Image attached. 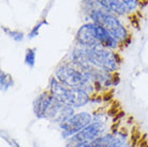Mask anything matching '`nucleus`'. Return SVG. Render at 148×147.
Returning <instances> with one entry per match:
<instances>
[{
  "label": "nucleus",
  "mask_w": 148,
  "mask_h": 147,
  "mask_svg": "<svg viewBox=\"0 0 148 147\" xmlns=\"http://www.w3.org/2000/svg\"><path fill=\"white\" fill-rule=\"evenodd\" d=\"M32 111L37 119L47 120L57 127L73 116L75 109L56 99L47 88L41 91L32 102Z\"/></svg>",
  "instance_id": "1"
},
{
  "label": "nucleus",
  "mask_w": 148,
  "mask_h": 147,
  "mask_svg": "<svg viewBox=\"0 0 148 147\" xmlns=\"http://www.w3.org/2000/svg\"><path fill=\"white\" fill-rule=\"evenodd\" d=\"M54 76L62 84L82 89L91 97V103L102 102V92L90 78L88 74L78 69L69 60L64 59L56 67Z\"/></svg>",
  "instance_id": "2"
},
{
  "label": "nucleus",
  "mask_w": 148,
  "mask_h": 147,
  "mask_svg": "<svg viewBox=\"0 0 148 147\" xmlns=\"http://www.w3.org/2000/svg\"><path fill=\"white\" fill-rule=\"evenodd\" d=\"M90 22L96 23L98 25L102 26L103 28L111 33L113 38L118 41L121 48L123 46H128L131 41V36L126 25L119 19V16L115 15L114 13L106 11L101 7L97 5L91 10L86 12Z\"/></svg>",
  "instance_id": "3"
},
{
  "label": "nucleus",
  "mask_w": 148,
  "mask_h": 147,
  "mask_svg": "<svg viewBox=\"0 0 148 147\" xmlns=\"http://www.w3.org/2000/svg\"><path fill=\"white\" fill-rule=\"evenodd\" d=\"M112 127L108 122L106 113H93V122L84 128L81 132L64 141L66 147H85L92 141L110 132Z\"/></svg>",
  "instance_id": "4"
},
{
  "label": "nucleus",
  "mask_w": 148,
  "mask_h": 147,
  "mask_svg": "<svg viewBox=\"0 0 148 147\" xmlns=\"http://www.w3.org/2000/svg\"><path fill=\"white\" fill-rule=\"evenodd\" d=\"M47 89L56 99L75 110L85 107L91 103V97L87 92L60 83L54 75L49 78Z\"/></svg>",
  "instance_id": "5"
},
{
  "label": "nucleus",
  "mask_w": 148,
  "mask_h": 147,
  "mask_svg": "<svg viewBox=\"0 0 148 147\" xmlns=\"http://www.w3.org/2000/svg\"><path fill=\"white\" fill-rule=\"evenodd\" d=\"M81 49L89 63L98 69L111 72V73H117L121 66L122 59L118 54V52L112 51L102 46L81 47Z\"/></svg>",
  "instance_id": "6"
},
{
  "label": "nucleus",
  "mask_w": 148,
  "mask_h": 147,
  "mask_svg": "<svg viewBox=\"0 0 148 147\" xmlns=\"http://www.w3.org/2000/svg\"><path fill=\"white\" fill-rule=\"evenodd\" d=\"M93 122V113L88 111L76 112L73 116H71L67 122L58 126L60 131V135L63 141L68 140L73 135L81 132L84 128L90 125Z\"/></svg>",
  "instance_id": "7"
},
{
  "label": "nucleus",
  "mask_w": 148,
  "mask_h": 147,
  "mask_svg": "<svg viewBox=\"0 0 148 147\" xmlns=\"http://www.w3.org/2000/svg\"><path fill=\"white\" fill-rule=\"evenodd\" d=\"M98 5L106 11L114 13L119 17H123L129 14V12L127 10V8L121 3V1L119 0H95Z\"/></svg>",
  "instance_id": "8"
},
{
  "label": "nucleus",
  "mask_w": 148,
  "mask_h": 147,
  "mask_svg": "<svg viewBox=\"0 0 148 147\" xmlns=\"http://www.w3.org/2000/svg\"><path fill=\"white\" fill-rule=\"evenodd\" d=\"M13 86H14V78H13V76L3 70L0 71V87H1V91H7Z\"/></svg>",
  "instance_id": "9"
},
{
  "label": "nucleus",
  "mask_w": 148,
  "mask_h": 147,
  "mask_svg": "<svg viewBox=\"0 0 148 147\" xmlns=\"http://www.w3.org/2000/svg\"><path fill=\"white\" fill-rule=\"evenodd\" d=\"M25 65L29 67L30 69H32L36 66V61H37V48L36 47H29L26 49L25 53V58H24Z\"/></svg>",
  "instance_id": "10"
},
{
  "label": "nucleus",
  "mask_w": 148,
  "mask_h": 147,
  "mask_svg": "<svg viewBox=\"0 0 148 147\" xmlns=\"http://www.w3.org/2000/svg\"><path fill=\"white\" fill-rule=\"evenodd\" d=\"M1 29H2V31H3L10 39H12V40L15 41V42H17V43L22 42V41L25 39V33L23 32V31L10 29V28H7L5 26H1Z\"/></svg>",
  "instance_id": "11"
},
{
  "label": "nucleus",
  "mask_w": 148,
  "mask_h": 147,
  "mask_svg": "<svg viewBox=\"0 0 148 147\" xmlns=\"http://www.w3.org/2000/svg\"><path fill=\"white\" fill-rule=\"evenodd\" d=\"M119 1H121V3H123L129 13L134 12L138 7V0H119Z\"/></svg>",
  "instance_id": "12"
},
{
  "label": "nucleus",
  "mask_w": 148,
  "mask_h": 147,
  "mask_svg": "<svg viewBox=\"0 0 148 147\" xmlns=\"http://www.w3.org/2000/svg\"><path fill=\"white\" fill-rule=\"evenodd\" d=\"M45 24H47V23L45 22V21H41V22L38 23L37 25L34 26V28L30 30V32L28 33L27 38H28L29 40H32V39H34V38L37 37L38 34H39V30L41 29V27H42L43 25H45Z\"/></svg>",
  "instance_id": "13"
},
{
  "label": "nucleus",
  "mask_w": 148,
  "mask_h": 147,
  "mask_svg": "<svg viewBox=\"0 0 148 147\" xmlns=\"http://www.w3.org/2000/svg\"><path fill=\"white\" fill-rule=\"evenodd\" d=\"M146 147H148V144H147V145H146Z\"/></svg>",
  "instance_id": "14"
}]
</instances>
